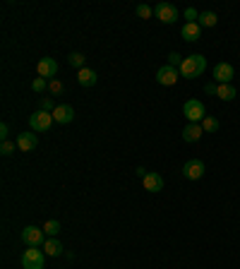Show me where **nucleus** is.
Segmentation results:
<instances>
[{
	"mask_svg": "<svg viewBox=\"0 0 240 269\" xmlns=\"http://www.w3.org/2000/svg\"><path fill=\"white\" fill-rule=\"evenodd\" d=\"M199 36H202V27H199L197 22H190V24L183 27V39H185V41L195 43V41H199Z\"/></svg>",
	"mask_w": 240,
	"mask_h": 269,
	"instance_id": "obj_15",
	"label": "nucleus"
},
{
	"mask_svg": "<svg viewBox=\"0 0 240 269\" xmlns=\"http://www.w3.org/2000/svg\"><path fill=\"white\" fill-rule=\"evenodd\" d=\"M197 24H199V27H216V24H218L216 12H199Z\"/></svg>",
	"mask_w": 240,
	"mask_h": 269,
	"instance_id": "obj_18",
	"label": "nucleus"
},
{
	"mask_svg": "<svg viewBox=\"0 0 240 269\" xmlns=\"http://www.w3.org/2000/svg\"><path fill=\"white\" fill-rule=\"evenodd\" d=\"M204 135V130H202V125L199 123H190L185 130H183V140L187 142V144H195V142H199V137Z\"/></svg>",
	"mask_w": 240,
	"mask_h": 269,
	"instance_id": "obj_14",
	"label": "nucleus"
},
{
	"mask_svg": "<svg viewBox=\"0 0 240 269\" xmlns=\"http://www.w3.org/2000/svg\"><path fill=\"white\" fill-rule=\"evenodd\" d=\"M44 250H46V255H51V257L63 255V245H60V240H55V238H48V240H46Z\"/></svg>",
	"mask_w": 240,
	"mask_h": 269,
	"instance_id": "obj_17",
	"label": "nucleus"
},
{
	"mask_svg": "<svg viewBox=\"0 0 240 269\" xmlns=\"http://www.w3.org/2000/svg\"><path fill=\"white\" fill-rule=\"evenodd\" d=\"M154 15L164 22V24H173V22L178 20V10H175V5H168V3H159V5L154 8Z\"/></svg>",
	"mask_w": 240,
	"mask_h": 269,
	"instance_id": "obj_8",
	"label": "nucleus"
},
{
	"mask_svg": "<svg viewBox=\"0 0 240 269\" xmlns=\"http://www.w3.org/2000/svg\"><path fill=\"white\" fill-rule=\"evenodd\" d=\"M46 86H48V82H46L44 77H36V79L32 82V89H34V92H44Z\"/></svg>",
	"mask_w": 240,
	"mask_h": 269,
	"instance_id": "obj_26",
	"label": "nucleus"
},
{
	"mask_svg": "<svg viewBox=\"0 0 240 269\" xmlns=\"http://www.w3.org/2000/svg\"><path fill=\"white\" fill-rule=\"evenodd\" d=\"M8 135H10V128H8V123H3V125H0V137H3V142L8 140Z\"/></svg>",
	"mask_w": 240,
	"mask_h": 269,
	"instance_id": "obj_30",
	"label": "nucleus"
},
{
	"mask_svg": "<svg viewBox=\"0 0 240 269\" xmlns=\"http://www.w3.org/2000/svg\"><path fill=\"white\" fill-rule=\"evenodd\" d=\"M183 113H185V118L190 120V123H202V120L207 118L204 104H202L199 99H187L185 106H183Z\"/></svg>",
	"mask_w": 240,
	"mask_h": 269,
	"instance_id": "obj_2",
	"label": "nucleus"
},
{
	"mask_svg": "<svg viewBox=\"0 0 240 269\" xmlns=\"http://www.w3.org/2000/svg\"><path fill=\"white\" fill-rule=\"evenodd\" d=\"M53 113H48V111H36L32 118H29V125H32L34 132H46V130H51V125H53Z\"/></svg>",
	"mask_w": 240,
	"mask_h": 269,
	"instance_id": "obj_3",
	"label": "nucleus"
},
{
	"mask_svg": "<svg viewBox=\"0 0 240 269\" xmlns=\"http://www.w3.org/2000/svg\"><path fill=\"white\" fill-rule=\"evenodd\" d=\"M204 92H207V94H216V92H218V84H216V82H209V84L204 86Z\"/></svg>",
	"mask_w": 240,
	"mask_h": 269,
	"instance_id": "obj_31",
	"label": "nucleus"
},
{
	"mask_svg": "<svg viewBox=\"0 0 240 269\" xmlns=\"http://www.w3.org/2000/svg\"><path fill=\"white\" fill-rule=\"evenodd\" d=\"M216 97L223 99V101H233V99H235V89H233L230 84H218Z\"/></svg>",
	"mask_w": 240,
	"mask_h": 269,
	"instance_id": "obj_19",
	"label": "nucleus"
},
{
	"mask_svg": "<svg viewBox=\"0 0 240 269\" xmlns=\"http://www.w3.org/2000/svg\"><path fill=\"white\" fill-rule=\"evenodd\" d=\"M48 92H51L53 97L63 94V82H60V79H51V82H48Z\"/></svg>",
	"mask_w": 240,
	"mask_h": 269,
	"instance_id": "obj_23",
	"label": "nucleus"
},
{
	"mask_svg": "<svg viewBox=\"0 0 240 269\" xmlns=\"http://www.w3.org/2000/svg\"><path fill=\"white\" fill-rule=\"evenodd\" d=\"M142 183H144V188L149 190V193H161L164 190V178H161V173H147L142 178Z\"/></svg>",
	"mask_w": 240,
	"mask_h": 269,
	"instance_id": "obj_12",
	"label": "nucleus"
},
{
	"mask_svg": "<svg viewBox=\"0 0 240 269\" xmlns=\"http://www.w3.org/2000/svg\"><path fill=\"white\" fill-rule=\"evenodd\" d=\"M207 70V58L204 55H187L185 60H183V65H180V75L187 77V79H195V77H199L202 72Z\"/></svg>",
	"mask_w": 240,
	"mask_h": 269,
	"instance_id": "obj_1",
	"label": "nucleus"
},
{
	"mask_svg": "<svg viewBox=\"0 0 240 269\" xmlns=\"http://www.w3.org/2000/svg\"><path fill=\"white\" fill-rule=\"evenodd\" d=\"M12 151H15V144H12V142H3V144H0V154H3V156H10Z\"/></svg>",
	"mask_w": 240,
	"mask_h": 269,
	"instance_id": "obj_27",
	"label": "nucleus"
},
{
	"mask_svg": "<svg viewBox=\"0 0 240 269\" xmlns=\"http://www.w3.org/2000/svg\"><path fill=\"white\" fill-rule=\"evenodd\" d=\"M41 111H48V113H53V111H55V106H53V99H48V97H44V99H41Z\"/></svg>",
	"mask_w": 240,
	"mask_h": 269,
	"instance_id": "obj_28",
	"label": "nucleus"
},
{
	"mask_svg": "<svg viewBox=\"0 0 240 269\" xmlns=\"http://www.w3.org/2000/svg\"><path fill=\"white\" fill-rule=\"evenodd\" d=\"M36 144H39V137H36L34 132H20V135H17V149L34 151L36 149Z\"/></svg>",
	"mask_w": 240,
	"mask_h": 269,
	"instance_id": "obj_13",
	"label": "nucleus"
},
{
	"mask_svg": "<svg viewBox=\"0 0 240 269\" xmlns=\"http://www.w3.org/2000/svg\"><path fill=\"white\" fill-rule=\"evenodd\" d=\"M199 125H202V130H204V132H216V130L221 128V123H218V118H214V116H207V118L202 120Z\"/></svg>",
	"mask_w": 240,
	"mask_h": 269,
	"instance_id": "obj_20",
	"label": "nucleus"
},
{
	"mask_svg": "<svg viewBox=\"0 0 240 269\" xmlns=\"http://www.w3.org/2000/svg\"><path fill=\"white\" fill-rule=\"evenodd\" d=\"M137 15H140L142 20H149L154 15V8H149V5H137Z\"/></svg>",
	"mask_w": 240,
	"mask_h": 269,
	"instance_id": "obj_24",
	"label": "nucleus"
},
{
	"mask_svg": "<svg viewBox=\"0 0 240 269\" xmlns=\"http://www.w3.org/2000/svg\"><path fill=\"white\" fill-rule=\"evenodd\" d=\"M214 79H216V84H230V79H233V65L216 63V67H214Z\"/></svg>",
	"mask_w": 240,
	"mask_h": 269,
	"instance_id": "obj_11",
	"label": "nucleus"
},
{
	"mask_svg": "<svg viewBox=\"0 0 240 269\" xmlns=\"http://www.w3.org/2000/svg\"><path fill=\"white\" fill-rule=\"evenodd\" d=\"M44 233H46V236H51V238H55L58 233H60V224H58V221H53V219H51V221H46Z\"/></svg>",
	"mask_w": 240,
	"mask_h": 269,
	"instance_id": "obj_22",
	"label": "nucleus"
},
{
	"mask_svg": "<svg viewBox=\"0 0 240 269\" xmlns=\"http://www.w3.org/2000/svg\"><path fill=\"white\" fill-rule=\"evenodd\" d=\"M22 240L29 245V248H39L41 243H46V233L44 228H36V226H27L22 231Z\"/></svg>",
	"mask_w": 240,
	"mask_h": 269,
	"instance_id": "obj_5",
	"label": "nucleus"
},
{
	"mask_svg": "<svg viewBox=\"0 0 240 269\" xmlns=\"http://www.w3.org/2000/svg\"><path fill=\"white\" fill-rule=\"evenodd\" d=\"M84 55L82 53H70V58H67V63L72 65V67H77V70H84Z\"/></svg>",
	"mask_w": 240,
	"mask_h": 269,
	"instance_id": "obj_21",
	"label": "nucleus"
},
{
	"mask_svg": "<svg viewBox=\"0 0 240 269\" xmlns=\"http://www.w3.org/2000/svg\"><path fill=\"white\" fill-rule=\"evenodd\" d=\"M96 72H94V70H89V67H84V70H79V72H77V82H79V84L82 86H94L96 84Z\"/></svg>",
	"mask_w": 240,
	"mask_h": 269,
	"instance_id": "obj_16",
	"label": "nucleus"
},
{
	"mask_svg": "<svg viewBox=\"0 0 240 269\" xmlns=\"http://www.w3.org/2000/svg\"><path fill=\"white\" fill-rule=\"evenodd\" d=\"M204 171H207V166H204L202 159H190V161L183 166V175H185L187 181H199V178L204 175Z\"/></svg>",
	"mask_w": 240,
	"mask_h": 269,
	"instance_id": "obj_6",
	"label": "nucleus"
},
{
	"mask_svg": "<svg viewBox=\"0 0 240 269\" xmlns=\"http://www.w3.org/2000/svg\"><path fill=\"white\" fill-rule=\"evenodd\" d=\"M183 60H185V58H183L180 53H171V55H168V65H171V67H178V70H180Z\"/></svg>",
	"mask_w": 240,
	"mask_h": 269,
	"instance_id": "obj_25",
	"label": "nucleus"
},
{
	"mask_svg": "<svg viewBox=\"0 0 240 269\" xmlns=\"http://www.w3.org/2000/svg\"><path fill=\"white\" fill-rule=\"evenodd\" d=\"M197 17H199V12H197L195 8H187V10H185V20H187V24H190V22H195Z\"/></svg>",
	"mask_w": 240,
	"mask_h": 269,
	"instance_id": "obj_29",
	"label": "nucleus"
},
{
	"mask_svg": "<svg viewBox=\"0 0 240 269\" xmlns=\"http://www.w3.org/2000/svg\"><path fill=\"white\" fill-rule=\"evenodd\" d=\"M36 72H39V77H44V79H48V77L58 75V63H55L53 58H41L39 60V65H36Z\"/></svg>",
	"mask_w": 240,
	"mask_h": 269,
	"instance_id": "obj_10",
	"label": "nucleus"
},
{
	"mask_svg": "<svg viewBox=\"0 0 240 269\" xmlns=\"http://www.w3.org/2000/svg\"><path fill=\"white\" fill-rule=\"evenodd\" d=\"M22 269H44V252L39 248L24 250L22 255Z\"/></svg>",
	"mask_w": 240,
	"mask_h": 269,
	"instance_id": "obj_4",
	"label": "nucleus"
},
{
	"mask_svg": "<svg viewBox=\"0 0 240 269\" xmlns=\"http://www.w3.org/2000/svg\"><path fill=\"white\" fill-rule=\"evenodd\" d=\"M75 118V108L70 106V104H60V106H55L53 111V120L58 125H67V123H72Z\"/></svg>",
	"mask_w": 240,
	"mask_h": 269,
	"instance_id": "obj_9",
	"label": "nucleus"
},
{
	"mask_svg": "<svg viewBox=\"0 0 240 269\" xmlns=\"http://www.w3.org/2000/svg\"><path fill=\"white\" fill-rule=\"evenodd\" d=\"M178 79H180V70H178V67H171V65H164V67L156 72V82L164 86H173Z\"/></svg>",
	"mask_w": 240,
	"mask_h": 269,
	"instance_id": "obj_7",
	"label": "nucleus"
}]
</instances>
